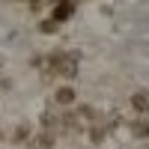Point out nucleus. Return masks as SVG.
<instances>
[{
    "label": "nucleus",
    "instance_id": "obj_1",
    "mask_svg": "<svg viewBox=\"0 0 149 149\" xmlns=\"http://www.w3.org/2000/svg\"><path fill=\"white\" fill-rule=\"evenodd\" d=\"M45 78H54V74H63V78H74L78 74V54L74 51H54L51 57L39 60Z\"/></svg>",
    "mask_w": 149,
    "mask_h": 149
},
{
    "label": "nucleus",
    "instance_id": "obj_2",
    "mask_svg": "<svg viewBox=\"0 0 149 149\" xmlns=\"http://www.w3.org/2000/svg\"><path fill=\"white\" fill-rule=\"evenodd\" d=\"M72 15H74V3H72V0H63V3H57V6L51 9V21L57 24V27H60L63 21H69Z\"/></svg>",
    "mask_w": 149,
    "mask_h": 149
},
{
    "label": "nucleus",
    "instance_id": "obj_3",
    "mask_svg": "<svg viewBox=\"0 0 149 149\" xmlns=\"http://www.w3.org/2000/svg\"><path fill=\"white\" fill-rule=\"evenodd\" d=\"M131 107L137 110V113H149V95L146 93H134L131 95Z\"/></svg>",
    "mask_w": 149,
    "mask_h": 149
},
{
    "label": "nucleus",
    "instance_id": "obj_4",
    "mask_svg": "<svg viewBox=\"0 0 149 149\" xmlns=\"http://www.w3.org/2000/svg\"><path fill=\"white\" fill-rule=\"evenodd\" d=\"M54 98H57V104H72L74 102V90L72 86H60V90L54 93Z\"/></svg>",
    "mask_w": 149,
    "mask_h": 149
},
{
    "label": "nucleus",
    "instance_id": "obj_5",
    "mask_svg": "<svg viewBox=\"0 0 149 149\" xmlns=\"http://www.w3.org/2000/svg\"><path fill=\"white\" fill-rule=\"evenodd\" d=\"M51 146H54V134L51 131H42L39 137L33 140V149H51Z\"/></svg>",
    "mask_w": 149,
    "mask_h": 149
},
{
    "label": "nucleus",
    "instance_id": "obj_6",
    "mask_svg": "<svg viewBox=\"0 0 149 149\" xmlns=\"http://www.w3.org/2000/svg\"><path fill=\"white\" fill-rule=\"evenodd\" d=\"M90 140L93 143H102L104 140V119H95V125L90 128Z\"/></svg>",
    "mask_w": 149,
    "mask_h": 149
},
{
    "label": "nucleus",
    "instance_id": "obj_7",
    "mask_svg": "<svg viewBox=\"0 0 149 149\" xmlns=\"http://www.w3.org/2000/svg\"><path fill=\"white\" fill-rule=\"evenodd\" d=\"M131 131H134V134H137V137H140V140H143V137H149V125H146V122H143V119H140V122H131Z\"/></svg>",
    "mask_w": 149,
    "mask_h": 149
},
{
    "label": "nucleus",
    "instance_id": "obj_8",
    "mask_svg": "<svg viewBox=\"0 0 149 149\" xmlns=\"http://www.w3.org/2000/svg\"><path fill=\"white\" fill-rule=\"evenodd\" d=\"M57 30H60V27H57V24H54L51 18H48V21H42V24H39V33H57Z\"/></svg>",
    "mask_w": 149,
    "mask_h": 149
},
{
    "label": "nucleus",
    "instance_id": "obj_9",
    "mask_svg": "<svg viewBox=\"0 0 149 149\" xmlns=\"http://www.w3.org/2000/svg\"><path fill=\"white\" fill-rule=\"evenodd\" d=\"M27 134H30V128H27V125H21V128L15 131V137H12V140H15V143H21V140H27Z\"/></svg>",
    "mask_w": 149,
    "mask_h": 149
}]
</instances>
